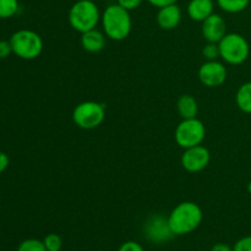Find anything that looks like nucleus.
Listing matches in <instances>:
<instances>
[{
	"label": "nucleus",
	"mask_w": 251,
	"mask_h": 251,
	"mask_svg": "<svg viewBox=\"0 0 251 251\" xmlns=\"http://www.w3.org/2000/svg\"><path fill=\"white\" fill-rule=\"evenodd\" d=\"M168 225L174 235H186L200 227L203 218V212L198 203L193 201H184L178 203L171 211Z\"/></svg>",
	"instance_id": "obj_1"
},
{
	"label": "nucleus",
	"mask_w": 251,
	"mask_h": 251,
	"mask_svg": "<svg viewBox=\"0 0 251 251\" xmlns=\"http://www.w3.org/2000/svg\"><path fill=\"white\" fill-rule=\"evenodd\" d=\"M145 234L147 239L153 243L168 242L176 237L169 228L168 218H164L163 216H153L150 218L145 227Z\"/></svg>",
	"instance_id": "obj_10"
},
{
	"label": "nucleus",
	"mask_w": 251,
	"mask_h": 251,
	"mask_svg": "<svg viewBox=\"0 0 251 251\" xmlns=\"http://www.w3.org/2000/svg\"><path fill=\"white\" fill-rule=\"evenodd\" d=\"M105 118V105L96 100H85L74 108L73 122L80 129L92 130L100 126Z\"/></svg>",
	"instance_id": "obj_6"
},
{
	"label": "nucleus",
	"mask_w": 251,
	"mask_h": 251,
	"mask_svg": "<svg viewBox=\"0 0 251 251\" xmlns=\"http://www.w3.org/2000/svg\"><path fill=\"white\" fill-rule=\"evenodd\" d=\"M218 47L221 59L229 65H240L249 58V42L239 33H227L218 42Z\"/></svg>",
	"instance_id": "obj_5"
},
{
	"label": "nucleus",
	"mask_w": 251,
	"mask_h": 251,
	"mask_svg": "<svg viewBox=\"0 0 251 251\" xmlns=\"http://www.w3.org/2000/svg\"><path fill=\"white\" fill-rule=\"evenodd\" d=\"M9 163H10L9 156H7L5 152L0 151V174H1L2 172L6 171L7 167H9Z\"/></svg>",
	"instance_id": "obj_26"
},
{
	"label": "nucleus",
	"mask_w": 251,
	"mask_h": 251,
	"mask_svg": "<svg viewBox=\"0 0 251 251\" xmlns=\"http://www.w3.org/2000/svg\"><path fill=\"white\" fill-rule=\"evenodd\" d=\"M12 53V47L10 41H0V59H5Z\"/></svg>",
	"instance_id": "obj_25"
},
{
	"label": "nucleus",
	"mask_w": 251,
	"mask_h": 251,
	"mask_svg": "<svg viewBox=\"0 0 251 251\" xmlns=\"http://www.w3.org/2000/svg\"><path fill=\"white\" fill-rule=\"evenodd\" d=\"M19 0H0V19H10L19 11Z\"/></svg>",
	"instance_id": "obj_18"
},
{
	"label": "nucleus",
	"mask_w": 251,
	"mask_h": 251,
	"mask_svg": "<svg viewBox=\"0 0 251 251\" xmlns=\"http://www.w3.org/2000/svg\"><path fill=\"white\" fill-rule=\"evenodd\" d=\"M227 68L220 60H206L199 69V80L210 88L220 87L227 80Z\"/></svg>",
	"instance_id": "obj_8"
},
{
	"label": "nucleus",
	"mask_w": 251,
	"mask_h": 251,
	"mask_svg": "<svg viewBox=\"0 0 251 251\" xmlns=\"http://www.w3.org/2000/svg\"><path fill=\"white\" fill-rule=\"evenodd\" d=\"M43 243L46 245L47 251H60L61 248H63V240L55 233H50V234L46 235Z\"/></svg>",
	"instance_id": "obj_20"
},
{
	"label": "nucleus",
	"mask_w": 251,
	"mask_h": 251,
	"mask_svg": "<svg viewBox=\"0 0 251 251\" xmlns=\"http://www.w3.org/2000/svg\"><path fill=\"white\" fill-rule=\"evenodd\" d=\"M235 103L243 113L251 114V81L245 82L238 88Z\"/></svg>",
	"instance_id": "obj_16"
},
{
	"label": "nucleus",
	"mask_w": 251,
	"mask_h": 251,
	"mask_svg": "<svg viewBox=\"0 0 251 251\" xmlns=\"http://www.w3.org/2000/svg\"><path fill=\"white\" fill-rule=\"evenodd\" d=\"M60 251H63V250H60Z\"/></svg>",
	"instance_id": "obj_30"
},
{
	"label": "nucleus",
	"mask_w": 251,
	"mask_h": 251,
	"mask_svg": "<svg viewBox=\"0 0 251 251\" xmlns=\"http://www.w3.org/2000/svg\"><path fill=\"white\" fill-rule=\"evenodd\" d=\"M118 251H145V249L139 243L134 242V240H129V242L123 243Z\"/></svg>",
	"instance_id": "obj_23"
},
{
	"label": "nucleus",
	"mask_w": 251,
	"mask_h": 251,
	"mask_svg": "<svg viewBox=\"0 0 251 251\" xmlns=\"http://www.w3.org/2000/svg\"><path fill=\"white\" fill-rule=\"evenodd\" d=\"M206 136L205 124L198 118L183 119L176 127L174 139L181 149H190L202 144Z\"/></svg>",
	"instance_id": "obj_7"
},
{
	"label": "nucleus",
	"mask_w": 251,
	"mask_h": 251,
	"mask_svg": "<svg viewBox=\"0 0 251 251\" xmlns=\"http://www.w3.org/2000/svg\"><path fill=\"white\" fill-rule=\"evenodd\" d=\"M201 32H202V37L206 39V42L218 43L227 34V25H226L225 19L220 14L213 12L210 17H207L202 22Z\"/></svg>",
	"instance_id": "obj_11"
},
{
	"label": "nucleus",
	"mask_w": 251,
	"mask_h": 251,
	"mask_svg": "<svg viewBox=\"0 0 251 251\" xmlns=\"http://www.w3.org/2000/svg\"><path fill=\"white\" fill-rule=\"evenodd\" d=\"M142 1L144 0H117V4L126 9L127 11H132V10L137 9L142 4Z\"/></svg>",
	"instance_id": "obj_24"
},
{
	"label": "nucleus",
	"mask_w": 251,
	"mask_h": 251,
	"mask_svg": "<svg viewBox=\"0 0 251 251\" xmlns=\"http://www.w3.org/2000/svg\"><path fill=\"white\" fill-rule=\"evenodd\" d=\"M176 109L181 119H191L198 117L199 105L198 100L191 95H183L176 102Z\"/></svg>",
	"instance_id": "obj_15"
},
{
	"label": "nucleus",
	"mask_w": 251,
	"mask_h": 251,
	"mask_svg": "<svg viewBox=\"0 0 251 251\" xmlns=\"http://www.w3.org/2000/svg\"><path fill=\"white\" fill-rule=\"evenodd\" d=\"M12 53L24 60L37 59L43 51V39L31 29H19L10 38Z\"/></svg>",
	"instance_id": "obj_4"
},
{
	"label": "nucleus",
	"mask_w": 251,
	"mask_h": 251,
	"mask_svg": "<svg viewBox=\"0 0 251 251\" xmlns=\"http://www.w3.org/2000/svg\"><path fill=\"white\" fill-rule=\"evenodd\" d=\"M147 1H149L152 6L158 7L159 9V7H163V6H167V5L174 4V2H176V0H147Z\"/></svg>",
	"instance_id": "obj_27"
},
{
	"label": "nucleus",
	"mask_w": 251,
	"mask_h": 251,
	"mask_svg": "<svg viewBox=\"0 0 251 251\" xmlns=\"http://www.w3.org/2000/svg\"><path fill=\"white\" fill-rule=\"evenodd\" d=\"M218 7L227 14H239L250 4V0H216Z\"/></svg>",
	"instance_id": "obj_17"
},
{
	"label": "nucleus",
	"mask_w": 251,
	"mask_h": 251,
	"mask_svg": "<svg viewBox=\"0 0 251 251\" xmlns=\"http://www.w3.org/2000/svg\"><path fill=\"white\" fill-rule=\"evenodd\" d=\"M250 174H251V172H250Z\"/></svg>",
	"instance_id": "obj_31"
},
{
	"label": "nucleus",
	"mask_w": 251,
	"mask_h": 251,
	"mask_svg": "<svg viewBox=\"0 0 251 251\" xmlns=\"http://www.w3.org/2000/svg\"><path fill=\"white\" fill-rule=\"evenodd\" d=\"M210 161V151L202 145L185 149L180 159L183 168L189 173H198V172L203 171L205 168H207Z\"/></svg>",
	"instance_id": "obj_9"
},
{
	"label": "nucleus",
	"mask_w": 251,
	"mask_h": 251,
	"mask_svg": "<svg viewBox=\"0 0 251 251\" xmlns=\"http://www.w3.org/2000/svg\"><path fill=\"white\" fill-rule=\"evenodd\" d=\"M248 191H249V194H251V181L248 184Z\"/></svg>",
	"instance_id": "obj_29"
},
{
	"label": "nucleus",
	"mask_w": 251,
	"mask_h": 251,
	"mask_svg": "<svg viewBox=\"0 0 251 251\" xmlns=\"http://www.w3.org/2000/svg\"><path fill=\"white\" fill-rule=\"evenodd\" d=\"M211 251H233V248L225 244V243H217L211 248Z\"/></svg>",
	"instance_id": "obj_28"
},
{
	"label": "nucleus",
	"mask_w": 251,
	"mask_h": 251,
	"mask_svg": "<svg viewBox=\"0 0 251 251\" xmlns=\"http://www.w3.org/2000/svg\"><path fill=\"white\" fill-rule=\"evenodd\" d=\"M181 17H183V12H181L180 6L174 2V4L159 7L156 15V21L162 29L171 31L179 26Z\"/></svg>",
	"instance_id": "obj_12"
},
{
	"label": "nucleus",
	"mask_w": 251,
	"mask_h": 251,
	"mask_svg": "<svg viewBox=\"0 0 251 251\" xmlns=\"http://www.w3.org/2000/svg\"><path fill=\"white\" fill-rule=\"evenodd\" d=\"M102 31L107 38L120 42L130 36L132 29V20L130 11L119 4L108 5L100 16Z\"/></svg>",
	"instance_id": "obj_2"
},
{
	"label": "nucleus",
	"mask_w": 251,
	"mask_h": 251,
	"mask_svg": "<svg viewBox=\"0 0 251 251\" xmlns=\"http://www.w3.org/2000/svg\"><path fill=\"white\" fill-rule=\"evenodd\" d=\"M105 38L107 36L104 32L97 28L81 33V47L88 53H100L105 47Z\"/></svg>",
	"instance_id": "obj_14"
},
{
	"label": "nucleus",
	"mask_w": 251,
	"mask_h": 251,
	"mask_svg": "<svg viewBox=\"0 0 251 251\" xmlns=\"http://www.w3.org/2000/svg\"><path fill=\"white\" fill-rule=\"evenodd\" d=\"M233 251H251V235L240 238L233 247Z\"/></svg>",
	"instance_id": "obj_22"
},
{
	"label": "nucleus",
	"mask_w": 251,
	"mask_h": 251,
	"mask_svg": "<svg viewBox=\"0 0 251 251\" xmlns=\"http://www.w3.org/2000/svg\"><path fill=\"white\" fill-rule=\"evenodd\" d=\"M17 251H47V249L43 240L36 239V238H29V239L24 240L19 245Z\"/></svg>",
	"instance_id": "obj_19"
},
{
	"label": "nucleus",
	"mask_w": 251,
	"mask_h": 251,
	"mask_svg": "<svg viewBox=\"0 0 251 251\" xmlns=\"http://www.w3.org/2000/svg\"><path fill=\"white\" fill-rule=\"evenodd\" d=\"M202 56L206 60H218V58H221L218 43L207 42V44L202 48Z\"/></svg>",
	"instance_id": "obj_21"
},
{
	"label": "nucleus",
	"mask_w": 251,
	"mask_h": 251,
	"mask_svg": "<svg viewBox=\"0 0 251 251\" xmlns=\"http://www.w3.org/2000/svg\"><path fill=\"white\" fill-rule=\"evenodd\" d=\"M100 7L92 0H77L74 2L68 14V21L73 29L80 33L97 28L100 22Z\"/></svg>",
	"instance_id": "obj_3"
},
{
	"label": "nucleus",
	"mask_w": 251,
	"mask_h": 251,
	"mask_svg": "<svg viewBox=\"0 0 251 251\" xmlns=\"http://www.w3.org/2000/svg\"><path fill=\"white\" fill-rule=\"evenodd\" d=\"M186 12L193 21L203 22L215 12V2L213 0H190Z\"/></svg>",
	"instance_id": "obj_13"
}]
</instances>
